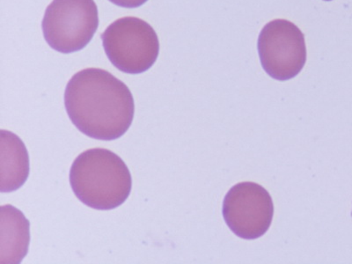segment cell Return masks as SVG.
<instances>
[{"label": "cell", "mask_w": 352, "mask_h": 264, "mask_svg": "<svg viewBox=\"0 0 352 264\" xmlns=\"http://www.w3.org/2000/svg\"><path fill=\"white\" fill-rule=\"evenodd\" d=\"M1 191L17 190L30 174V159L20 138L10 131H1Z\"/></svg>", "instance_id": "7"}, {"label": "cell", "mask_w": 352, "mask_h": 264, "mask_svg": "<svg viewBox=\"0 0 352 264\" xmlns=\"http://www.w3.org/2000/svg\"><path fill=\"white\" fill-rule=\"evenodd\" d=\"M257 49L263 70L276 80L297 76L307 61L302 31L292 22L278 19L261 31Z\"/></svg>", "instance_id": "5"}, {"label": "cell", "mask_w": 352, "mask_h": 264, "mask_svg": "<svg viewBox=\"0 0 352 264\" xmlns=\"http://www.w3.org/2000/svg\"><path fill=\"white\" fill-rule=\"evenodd\" d=\"M65 105L72 124L94 140H118L133 121L130 89L102 69L88 68L74 74L66 86Z\"/></svg>", "instance_id": "1"}, {"label": "cell", "mask_w": 352, "mask_h": 264, "mask_svg": "<svg viewBox=\"0 0 352 264\" xmlns=\"http://www.w3.org/2000/svg\"><path fill=\"white\" fill-rule=\"evenodd\" d=\"M70 184L75 196L87 206L109 210L127 200L132 179L120 157L109 150L94 148L80 154L74 160Z\"/></svg>", "instance_id": "2"}, {"label": "cell", "mask_w": 352, "mask_h": 264, "mask_svg": "<svg viewBox=\"0 0 352 264\" xmlns=\"http://www.w3.org/2000/svg\"><path fill=\"white\" fill-rule=\"evenodd\" d=\"M109 1L121 8H136L144 5L148 0H109Z\"/></svg>", "instance_id": "8"}, {"label": "cell", "mask_w": 352, "mask_h": 264, "mask_svg": "<svg viewBox=\"0 0 352 264\" xmlns=\"http://www.w3.org/2000/svg\"><path fill=\"white\" fill-rule=\"evenodd\" d=\"M99 26L94 0H53L42 22L44 39L56 52L69 54L82 50Z\"/></svg>", "instance_id": "4"}, {"label": "cell", "mask_w": 352, "mask_h": 264, "mask_svg": "<svg viewBox=\"0 0 352 264\" xmlns=\"http://www.w3.org/2000/svg\"><path fill=\"white\" fill-rule=\"evenodd\" d=\"M351 217H352V212H351Z\"/></svg>", "instance_id": "9"}, {"label": "cell", "mask_w": 352, "mask_h": 264, "mask_svg": "<svg viewBox=\"0 0 352 264\" xmlns=\"http://www.w3.org/2000/svg\"><path fill=\"white\" fill-rule=\"evenodd\" d=\"M226 225L236 236L256 240L269 230L274 204L268 191L254 182H241L231 188L222 208Z\"/></svg>", "instance_id": "6"}, {"label": "cell", "mask_w": 352, "mask_h": 264, "mask_svg": "<svg viewBox=\"0 0 352 264\" xmlns=\"http://www.w3.org/2000/svg\"><path fill=\"white\" fill-rule=\"evenodd\" d=\"M100 37L109 61L125 74H143L158 58V36L151 25L140 18L118 19Z\"/></svg>", "instance_id": "3"}]
</instances>
